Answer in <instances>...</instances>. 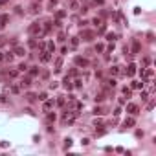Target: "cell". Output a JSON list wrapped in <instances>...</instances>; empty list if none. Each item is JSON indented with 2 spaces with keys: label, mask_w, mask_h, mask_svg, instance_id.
<instances>
[{
  "label": "cell",
  "mask_w": 156,
  "mask_h": 156,
  "mask_svg": "<svg viewBox=\"0 0 156 156\" xmlns=\"http://www.w3.org/2000/svg\"><path fill=\"white\" fill-rule=\"evenodd\" d=\"M28 46H29V48H37V41H35V39H29Z\"/></svg>",
  "instance_id": "603a6c76"
},
{
  "label": "cell",
  "mask_w": 156,
  "mask_h": 156,
  "mask_svg": "<svg viewBox=\"0 0 156 156\" xmlns=\"http://www.w3.org/2000/svg\"><path fill=\"white\" fill-rule=\"evenodd\" d=\"M105 132H106L105 128H99V130H96V136H103V134H105Z\"/></svg>",
  "instance_id": "836d02e7"
},
{
  "label": "cell",
  "mask_w": 156,
  "mask_h": 156,
  "mask_svg": "<svg viewBox=\"0 0 156 156\" xmlns=\"http://www.w3.org/2000/svg\"><path fill=\"white\" fill-rule=\"evenodd\" d=\"M92 22H94V24H97V26H99V24H103V22H101V18H97V17H96Z\"/></svg>",
  "instance_id": "7bdbcfd3"
},
{
  "label": "cell",
  "mask_w": 156,
  "mask_h": 156,
  "mask_svg": "<svg viewBox=\"0 0 156 156\" xmlns=\"http://www.w3.org/2000/svg\"><path fill=\"white\" fill-rule=\"evenodd\" d=\"M127 112H128V114H132V116H136V114H138V106L130 103V105H127Z\"/></svg>",
  "instance_id": "8fae6325"
},
{
  "label": "cell",
  "mask_w": 156,
  "mask_h": 156,
  "mask_svg": "<svg viewBox=\"0 0 156 156\" xmlns=\"http://www.w3.org/2000/svg\"><path fill=\"white\" fill-rule=\"evenodd\" d=\"M50 59H51V53L48 50H42V51H41V61H42V63H48Z\"/></svg>",
  "instance_id": "8992f818"
},
{
  "label": "cell",
  "mask_w": 156,
  "mask_h": 156,
  "mask_svg": "<svg viewBox=\"0 0 156 156\" xmlns=\"http://www.w3.org/2000/svg\"><path fill=\"white\" fill-rule=\"evenodd\" d=\"M77 44H79V37H72V39H70V48H72V50H75Z\"/></svg>",
  "instance_id": "4fadbf2b"
},
{
  "label": "cell",
  "mask_w": 156,
  "mask_h": 156,
  "mask_svg": "<svg viewBox=\"0 0 156 156\" xmlns=\"http://www.w3.org/2000/svg\"><path fill=\"white\" fill-rule=\"evenodd\" d=\"M142 99L147 101V99H149V94H147V92H142Z\"/></svg>",
  "instance_id": "ab89813d"
},
{
  "label": "cell",
  "mask_w": 156,
  "mask_h": 156,
  "mask_svg": "<svg viewBox=\"0 0 156 156\" xmlns=\"http://www.w3.org/2000/svg\"><path fill=\"white\" fill-rule=\"evenodd\" d=\"M61 66H63V59L57 57L55 59V72H61Z\"/></svg>",
  "instance_id": "e0dca14e"
},
{
  "label": "cell",
  "mask_w": 156,
  "mask_h": 156,
  "mask_svg": "<svg viewBox=\"0 0 156 156\" xmlns=\"http://www.w3.org/2000/svg\"><path fill=\"white\" fill-rule=\"evenodd\" d=\"M29 11H31L33 15L41 13V4H31V7H29Z\"/></svg>",
  "instance_id": "7c38bea8"
},
{
  "label": "cell",
  "mask_w": 156,
  "mask_h": 156,
  "mask_svg": "<svg viewBox=\"0 0 156 156\" xmlns=\"http://www.w3.org/2000/svg\"><path fill=\"white\" fill-rule=\"evenodd\" d=\"M26 70H28V64H26V63L18 64V72H26Z\"/></svg>",
  "instance_id": "cb8c5ba5"
},
{
  "label": "cell",
  "mask_w": 156,
  "mask_h": 156,
  "mask_svg": "<svg viewBox=\"0 0 156 156\" xmlns=\"http://www.w3.org/2000/svg\"><path fill=\"white\" fill-rule=\"evenodd\" d=\"M57 2H59V0H50V2H48V9H50V11H53V7H55Z\"/></svg>",
  "instance_id": "7402d4cb"
},
{
  "label": "cell",
  "mask_w": 156,
  "mask_h": 156,
  "mask_svg": "<svg viewBox=\"0 0 156 156\" xmlns=\"http://www.w3.org/2000/svg\"><path fill=\"white\" fill-rule=\"evenodd\" d=\"M70 7H72V9H77V7H79V4H77V2H72V4H70Z\"/></svg>",
  "instance_id": "b9f144b4"
},
{
  "label": "cell",
  "mask_w": 156,
  "mask_h": 156,
  "mask_svg": "<svg viewBox=\"0 0 156 156\" xmlns=\"http://www.w3.org/2000/svg\"><path fill=\"white\" fill-rule=\"evenodd\" d=\"M39 72H41L39 66H31V68L28 70V73H29V77H37V75H39Z\"/></svg>",
  "instance_id": "ba28073f"
},
{
  "label": "cell",
  "mask_w": 156,
  "mask_h": 156,
  "mask_svg": "<svg viewBox=\"0 0 156 156\" xmlns=\"http://www.w3.org/2000/svg\"><path fill=\"white\" fill-rule=\"evenodd\" d=\"M24 97H26V101H28V103H35V99H37V96L35 94H26V96H24Z\"/></svg>",
  "instance_id": "9a60e30c"
},
{
  "label": "cell",
  "mask_w": 156,
  "mask_h": 156,
  "mask_svg": "<svg viewBox=\"0 0 156 156\" xmlns=\"http://www.w3.org/2000/svg\"><path fill=\"white\" fill-rule=\"evenodd\" d=\"M110 73H112V75H118V73H119V68H118V66H112V68H110Z\"/></svg>",
  "instance_id": "4316f807"
},
{
  "label": "cell",
  "mask_w": 156,
  "mask_h": 156,
  "mask_svg": "<svg viewBox=\"0 0 156 156\" xmlns=\"http://www.w3.org/2000/svg\"><path fill=\"white\" fill-rule=\"evenodd\" d=\"M64 17H66V11H57V13H55L57 20H61V18H64Z\"/></svg>",
  "instance_id": "d6986e66"
},
{
  "label": "cell",
  "mask_w": 156,
  "mask_h": 156,
  "mask_svg": "<svg viewBox=\"0 0 156 156\" xmlns=\"http://www.w3.org/2000/svg\"><path fill=\"white\" fill-rule=\"evenodd\" d=\"M125 73H127L128 77H132V75L136 73V64H134V63H130V64L127 66V72H125Z\"/></svg>",
  "instance_id": "52a82bcc"
},
{
  "label": "cell",
  "mask_w": 156,
  "mask_h": 156,
  "mask_svg": "<svg viewBox=\"0 0 156 156\" xmlns=\"http://www.w3.org/2000/svg\"><path fill=\"white\" fill-rule=\"evenodd\" d=\"M147 39H149V41H154V33H151V31H149V33H147Z\"/></svg>",
  "instance_id": "ee69618b"
},
{
  "label": "cell",
  "mask_w": 156,
  "mask_h": 156,
  "mask_svg": "<svg viewBox=\"0 0 156 156\" xmlns=\"http://www.w3.org/2000/svg\"><path fill=\"white\" fill-rule=\"evenodd\" d=\"M94 37H96V33H94V31H90V29H83V31H81V39H83L85 42L94 41Z\"/></svg>",
  "instance_id": "7a4b0ae2"
},
{
  "label": "cell",
  "mask_w": 156,
  "mask_h": 156,
  "mask_svg": "<svg viewBox=\"0 0 156 156\" xmlns=\"http://www.w3.org/2000/svg\"><path fill=\"white\" fill-rule=\"evenodd\" d=\"M50 77V72H42V79H48Z\"/></svg>",
  "instance_id": "f6af8a7d"
},
{
  "label": "cell",
  "mask_w": 156,
  "mask_h": 156,
  "mask_svg": "<svg viewBox=\"0 0 156 156\" xmlns=\"http://www.w3.org/2000/svg\"><path fill=\"white\" fill-rule=\"evenodd\" d=\"M59 41H61V42H64V41H66V35H64V33H59Z\"/></svg>",
  "instance_id": "f35d334b"
},
{
  "label": "cell",
  "mask_w": 156,
  "mask_h": 156,
  "mask_svg": "<svg viewBox=\"0 0 156 156\" xmlns=\"http://www.w3.org/2000/svg\"><path fill=\"white\" fill-rule=\"evenodd\" d=\"M46 97H48V96H46V92H42V94H39V99H41V101H44V99H46Z\"/></svg>",
  "instance_id": "74e56055"
},
{
  "label": "cell",
  "mask_w": 156,
  "mask_h": 156,
  "mask_svg": "<svg viewBox=\"0 0 156 156\" xmlns=\"http://www.w3.org/2000/svg\"><path fill=\"white\" fill-rule=\"evenodd\" d=\"M55 103H57L59 106H64V103H66V97H64V96H59V99H57Z\"/></svg>",
  "instance_id": "ac0fdd59"
},
{
  "label": "cell",
  "mask_w": 156,
  "mask_h": 156,
  "mask_svg": "<svg viewBox=\"0 0 156 156\" xmlns=\"http://www.w3.org/2000/svg\"><path fill=\"white\" fill-rule=\"evenodd\" d=\"M94 114H96V116H101V114H103V108H101V106H96V108H94Z\"/></svg>",
  "instance_id": "83f0119b"
},
{
  "label": "cell",
  "mask_w": 156,
  "mask_h": 156,
  "mask_svg": "<svg viewBox=\"0 0 156 156\" xmlns=\"http://www.w3.org/2000/svg\"><path fill=\"white\" fill-rule=\"evenodd\" d=\"M103 2H105V0H94V4H96V6H97V4H99V6H101Z\"/></svg>",
  "instance_id": "7dc6e473"
},
{
  "label": "cell",
  "mask_w": 156,
  "mask_h": 156,
  "mask_svg": "<svg viewBox=\"0 0 156 156\" xmlns=\"http://www.w3.org/2000/svg\"><path fill=\"white\" fill-rule=\"evenodd\" d=\"M46 119L50 121V123H51V121H55V114H48V118H46Z\"/></svg>",
  "instance_id": "d6a6232c"
},
{
  "label": "cell",
  "mask_w": 156,
  "mask_h": 156,
  "mask_svg": "<svg viewBox=\"0 0 156 156\" xmlns=\"http://www.w3.org/2000/svg\"><path fill=\"white\" fill-rule=\"evenodd\" d=\"M53 105H55V101L53 99H44V110H50V108H53Z\"/></svg>",
  "instance_id": "30bf717a"
},
{
  "label": "cell",
  "mask_w": 156,
  "mask_h": 156,
  "mask_svg": "<svg viewBox=\"0 0 156 156\" xmlns=\"http://www.w3.org/2000/svg\"><path fill=\"white\" fill-rule=\"evenodd\" d=\"M136 138H143V130H136Z\"/></svg>",
  "instance_id": "60d3db41"
},
{
  "label": "cell",
  "mask_w": 156,
  "mask_h": 156,
  "mask_svg": "<svg viewBox=\"0 0 156 156\" xmlns=\"http://www.w3.org/2000/svg\"><path fill=\"white\" fill-rule=\"evenodd\" d=\"M134 123H136L134 118H127V119L123 121V125H125V127H134Z\"/></svg>",
  "instance_id": "2e32d148"
},
{
  "label": "cell",
  "mask_w": 156,
  "mask_h": 156,
  "mask_svg": "<svg viewBox=\"0 0 156 156\" xmlns=\"http://www.w3.org/2000/svg\"><path fill=\"white\" fill-rule=\"evenodd\" d=\"M28 33L29 35H41V33H42V24H41V22H33L28 28Z\"/></svg>",
  "instance_id": "6da1fadb"
},
{
  "label": "cell",
  "mask_w": 156,
  "mask_h": 156,
  "mask_svg": "<svg viewBox=\"0 0 156 156\" xmlns=\"http://www.w3.org/2000/svg\"><path fill=\"white\" fill-rule=\"evenodd\" d=\"M140 50H142V46H140V41H138V39H134V41H132V48H130V53H138Z\"/></svg>",
  "instance_id": "5b68a950"
},
{
  "label": "cell",
  "mask_w": 156,
  "mask_h": 156,
  "mask_svg": "<svg viewBox=\"0 0 156 156\" xmlns=\"http://www.w3.org/2000/svg\"><path fill=\"white\" fill-rule=\"evenodd\" d=\"M46 50L50 51V53H51V51H55V44H53V42H51V41H50V42L46 44Z\"/></svg>",
  "instance_id": "ffe728a7"
},
{
  "label": "cell",
  "mask_w": 156,
  "mask_h": 156,
  "mask_svg": "<svg viewBox=\"0 0 156 156\" xmlns=\"http://www.w3.org/2000/svg\"><path fill=\"white\" fill-rule=\"evenodd\" d=\"M68 147H72V140H70V138L64 140V149H68Z\"/></svg>",
  "instance_id": "f1b7e54d"
},
{
  "label": "cell",
  "mask_w": 156,
  "mask_h": 156,
  "mask_svg": "<svg viewBox=\"0 0 156 156\" xmlns=\"http://www.w3.org/2000/svg\"><path fill=\"white\" fill-rule=\"evenodd\" d=\"M116 37H118L116 33H106V41H110V42H112V41L116 39Z\"/></svg>",
  "instance_id": "484cf974"
},
{
  "label": "cell",
  "mask_w": 156,
  "mask_h": 156,
  "mask_svg": "<svg viewBox=\"0 0 156 156\" xmlns=\"http://www.w3.org/2000/svg\"><path fill=\"white\" fill-rule=\"evenodd\" d=\"M63 85L66 86V88H68V90H72V88H73V85H72V79L68 77V75H66V77H64V81H63Z\"/></svg>",
  "instance_id": "5bb4252c"
},
{
  "label": "cell",
  "mask_w": 156,
  "mask_h": 156,
  "mask_svg": "<svg viewBox=\"0 0 156 156\" xmlns=\"http://www.w3.org/2000/svg\"><path fill=\"white\" fill-rule=\"evenodd\" d=\"M75 64H77V66H81V68H86L90 63H88V59H85V57L79 55V57H75Z\"/></svg>",
  "instance_id": "277c9868"
},
{
  "label": "cell",
  "mask_w": 156,
  "mask_h": 156,
  "mask_svg": "<svg viewBox=\"0 0 156 156\" xmlns=\"http://www.w3.org/2000/svg\"><path fill=\"white\" fill-rule=\"evenodd\" d=\"M94 127H103V123H101V119H96V121H94Z\"/></svg>",
  "instance_id": "d590c367"
},
{
  "label": "cell",
  "mask_w": 156,
  "mask_h": 156,
  "mask_svg": "<svg viewBox=\"0 0 156 156\" xmlns=\"http://www.w3.org/2000/svg\"><path fill=\"white\" fill-rule=\"evenodd\" d=\"M132 88H143V81H132Z\"/></svg>",
  "instance_id": "44dd1931"
},
{
  "label": "cell",
  "mask_w": 156,
  "mask_h": 156,
  "mask_svg": "<svg viewBox=\"0 0 156 156\" xmlns=\"http://www.w3.org/2000/svg\"><path fill=\"white\" fill-rule=\"evenodd\" d=\"M11 92L18 94V92H20V85H13V86H11Z\"/></svg>",
  "instance_id": "d4e9b609"
},
{
  "label": "cell",
  "mask_w": 156,
  "mask_h": 156,
  "mask_svg": "<svg viewBox=\"0 0 156 156\" xmlns=\"http://www.w3.org/2000/svg\"><path fill=\"white\" fill-rule=\"evenodd\" d=\"M15 13H17V15H22L24 11H22V7H20V6H17V7H15Z\"/></svg>",
  "instance_id": "1f68e13d"
},
{
  "label": "cell",
  "mask_w": 156,
  "mask_h": 156,
  "mask_svg": "<svg viewBox=\"0 0 156 156\" xmlns=\"http://www.w3.org/2000/svg\"><path fill=\"white\" fill-rule=\"evenodd\" d=\"M7 145H9V142H0V147H4V149H6Z\"/></svg>",
  "instance_id": "bcb514c9"
},
{
  "label": "cell",
  "mask_w": 156,
  "mask_h": 156,
  "mask_svg": "<svg viewBox=\"0 0 156 156\" xmlns=\"http://www.w3.org/2000/svg\"><path fill=\"white\" fill-rule=\"evenodd\" d=\"M105 48H103V44H96V51H103Z\"/></svg>",
  "instance_id": "8d00e7d4"
},
{
  "label": "cell",
  "mask_w": 156,
  "mask_h": 156,
  "mask_svg": "<svg viewBox=\"0 0 156 156\" xmlns=\"http://www.w3.org/2000/svg\"><path fill=\"white\" fill-rule=\"evenodd\" d=\"M75 75H77V70H75V68H73V70H70V73H68V77H75Z\"/></svg>",
  "instance_id": "f546056e"
},
{
  "label": "cell",
  "mask_w": 156,
  "mask_h": 156,
  "mask_svg": "<svg viewBox=\"0 0 156 156\" xmlns=\"http://www.w3.org/2000/svg\"><path fill=\"white\" fill-rule=\"evenodd\" d=\"M31 85V77H22V81H20V88H28V86Z\"/></svg>",
  "instance_id": "9c48e42d"
},
{
  "label": "cell",
  "mask_w": 156,
  "mask_h": 156,
  "mask_svg": "<svg viewBox=\"0 0 156 156\" xmlns=\"http://www.w3.org/2000/svg\"><path fill=\"white\" fill-rule=\"evenodd\" d=\"M4 61V51H0V63Z\"/></svg>",
  "instance_id": "c3c4849f"
},
{
  "label": "cell",
  "mask_w": 156,
  "mask_h": 156,
  "mask_svg": "<svg viewBox=\"0 0 156 156\" xmlns=\"http://www.w3.org/2000/svg\"><path fill=\"white\" fill-rule=\"evenodd\" d=\"M73 83H75V85H73V86H77V88H79V86H83V81H81V79H75Z\"/></svg>",
  "instance_id": "e575fe53"
},
{
  "label": "cell",
  "mask_w": 156,
  "mask_h": 156,
  "mask_svg": "<svg viewBox=\"0 0 156 156\" xmlns=\"http://www.w3.org/2000/svg\"><path fill=\"white\" fill-rule=\"evenodd\" d=\"M42 0H31V4H41Z\"/></svg>",
  "instance_id": "681fc988"
},
{
  "label": "cell",
  "mask_w": 156,
  "mask_h": 156,
  "mask_svg": "<svg viewBox=\"0 0 156 156\" xmlns=\"http://www.w3.org/2000/svg\"><path fill=\"white\" fill-rule=\"evenodd\" d=\"M18 75V70H11L9 72V77H17Z\"/></svg>",
  "instance_id": "4dcf8cb0"
},
{
  "label": "cell",
  "mask_w": 156,
  "mask_h": 156,
  "mask_svg": "<svg viewBox=\"0 0 156 156\" xmlns=\"http://www.w3.org/2000/svg\"><path fill=\"white\" fill-rule=\"evenodd\" d=\"M11 51H13V55H18V57H24V55H26V48L20 46V44H15Z\"/></svg>",
  "instance_id": "3957f363"
}]
</instances>
